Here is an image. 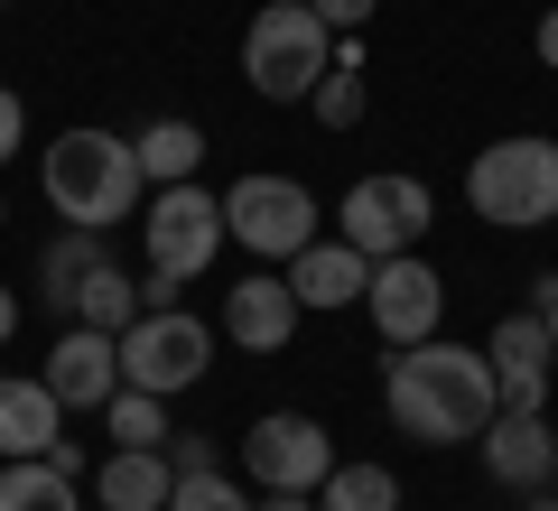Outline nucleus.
I'll use <instances>...</instances> for the list:
<instances>
[{"label": "nucleus", "instance_id": "obj_1", "mask_svg": "<svg viewBox=\"0 0 558 511\" xmlns=\"http://www.w3.org/2000/svg\"><path fill=\"white\" fill-rule=\"evenodd\" d=\"M381 410H391V428L418 437V447H475V437L494 428L502 391H494L484 344L428 334V344H400V354L381 363Z\"/></svg>", "mask_w": 558, "mask_h": 511}, {"label": "nucleus", "instance_id": "obj_2", "mask_svg": "<svg viewBox=\"0 0 558 511\" xmlns=\"http://www.w3.org/2000/svg\"><path fill=\"white\" fill-rule=\"evenodd\" d=\"M38 186L47 205H57L65 223H84V233H112V223H131V205H149V178H140V158L121 131H57L38 158Z\"/></svg>", "mask_w": 558, "mask_h": 511}, {"label": "nucleus", "instance_id": "obj_3", "mask_svg": "<svg viewBox=\"0 0 558 511\" xmlns=\"http://www.w3.org/2000/svg\"><path fill=\"white\" fill-rule=\"evenodd\" d=\"M465 205H475V223H502V233H539V223H558V139L512 131V139H494V149H475V168H465Z\"/></svg>", "mask_w": 558, "mask_h": 511}, {"label": "nucleus", "instance_id": "obj_4", "mask_svg": "<svg viewBox=\"0 0 558 511\" xmlns=\"http://www.w3.org/2000/svg\"><path fill=\"white\" fill-rule=\"evenodd\" d=\"M326 65H336V28L307 0H260L252 10V28H242V75H252L260 102H307Z\"/></svg>", "mask_w": 558, "mask_h": 511}, {"label": "nucleus", "instance_id": "obj_5", "mask_svg": "<svg viewBox=\"0 0 558 511\" xmlns=\"http://www.w3.org/2000/svg\"><path fill=\"white\" fill-rule=\"evenodd\" d=\"M223 196L205 178H186V186H149V205H140V252H149V270L159 279H205L215 270V252H223Z\"/></svg>", "mask_w": 558, "mask_h": 511}, {"label": "nucleus", "instance_id": "obj_6", "mask_svg": "<svg viewBox=\"0 0 558 511\" xmlns=\"http://www.w3.org/2000/svg\"><path fill=\"white\" fill-rule=\"evenodd\" d=\"M205 373H215V326H205V316H186V307H140L131 326H121V381H131V391L178 400V391H196Z\"/></svg>", "mask_w": 558, "mask_h": 511}, {"label": "nucleus", "instance_id": "obj_7", "mask_svg": "<svg viewBox=\"0 0 558 511\" xmlns=\"http://www.w3.org/2000/svg\"><path fill=\"white\" fill-rule=\"evenodd\" d=\"M223 233H233L252 260L289 270V260L317 242V196H307L299 178H233L223 186Z\"/></svg>", "mask_w": 558, "mask_h": 511}, {"label": "nucleus", "instance_id": "obj_8", "mask_svg": "<svg viewBox=\"0 0 558 511\" xmlns=\"http://www.w3.org/2000/svg\"><path fill=\"white\" fill-rule=\"evenodd\" d=\"M428 223H438V196L418 178H400V168H381V178H354L336 205V233L354 242L363 260H391V252H418L428 242Z\"/></svg>", "mask_w": 558, "mask_h": 511}, {"label": "nucleus", "instance_id": "obj_9", "mask_svg": "<svg viewBox=\"0 0 558 511\" xmlns=\"http://www.w3.org/2000/svg\"><path fill=\"white\" fill-rule=\"evenodd\" d=\"M242 465H252L260 492H317L326 474H336V437L307 410H270V418L242 428Z\"/></svg>", "mask_w": 558, "mask_h": 511}, {"label": "nucleus", "instance_id": "obj_10", "mask_svg": "<svg viewBox=\"0 0 558 511\" xmlns=\"http://www.w3.org/2000/svg\"><path fill=\"white\" fill-rule=\"evenodd\" d=\"M363 307H373V334L381 344H428L438 334V316H447V279H438V260L428 252H391V260H373V289H363Z\"/></svg>", "mask_w": 558, "mask_h": 511}, {"label": "nucleus", "instance_id": "obj_11", "mask_svg": "<svg viewBox=\"0 0 558 511\" xmlns=\"http://www.w3.org/2000/svg\"><path fill=\"white\" fill-rule=\"evenodd\" d=\"M10 455H47V465L75 474V447H65V400L47 391V373H0V465Z\"/></svg>", "mask_w": 558, "mask_h": 511}, {"label": "nucleus", "instance_id": "obj_12", "mask_svg": "<svg viewBox=\"0 0 558 511\" xmlns=\"http://www.w3.org/2000/svg\"><path fill=\"white\" fill-rule=\"evenodd\" d=\"M299 289H289V279L279 270H252L242 279V289H223V344H242V354H289V344H299Z\"/></svg>", "mask_w": 558, "mask_h": 511}, {"label": "nucleus", "instance_id": "obj_13", "mask_svg": "<svg viewBox=\"0 0 558 511\" xmlns=\"http://www.w3.org/2000/svg\"><path fill=\"white\" fill-rule=\"evenodd\" d=\"M484 447V474H494L502 492H549L558 484V428L531 410H494V428L475 437Z\"/></svg>", "mask_w": 558, "mask_h": 511}, {"label": "nucleus", "instance_id": "obj_14", "mask_svg": "<svg viewBox=\"0 0 558 511\" xmlns=\"http://www.w3.org/2000/svg\"><path fill=\"white\" fill-rule=\"evenodd\" d=\"M47 391H57L65 410H102V400L121 391V334L65 326L57 344H47Z\"/></svg>", "mask_w": 558, "mask_h": 511}, {"label": "nucleus", "instance_id": "obj_15", "mask_svg": "<svg viewBox=\"0 0 558 511\" xmlns=\"http://www.w3.org/2000/svg\"><path fill=\"white\" fill-rule=\"evenodd\" d=\"M279 279L299 289V307H307V316H326V307H354V297L373 289V260H363L344 233H317V242H307V252L289 260Z\"/></svg>", "mask_w": 558, "mask_h": 511}, {"label": "nucleus", "instance_id": "obj_16", "mask_svg": "<svg viewBox=\"0 0 558 511\" xmlns=\"http://www.w3.org/2000/svg\"><path fill=\"white\" fill-rule=\"evenodd\" d=\"M168 492H178L168 447H112V455L94 465V502H102V511H168Z\"/></svg>", "mask_w": 558, "mask_h": 511}, {"label": "nucleus", "instance_id": "obj_17", "mask_svg": "<svg viewBox=\"0 0 558 511\" xmlns=\"http://www.w3.org/2000/svg\"><path fill=\"white\" fill-rule=\"evenodd\" d=\"M131 158H140V178H149V186H186L205 168V131L168 112V121H149V131L131 139Z\"/></svg>", "mask_w": 558, "mask_h": 511}, {"label": "nucleus", "instance_id": "obj_18", "mask_svg": "<svg viewBox=\"0 0 558 511\" xmlns=\"http://www.w3.org/2000/svg\"><path fill=\"white\" fill-rule=\"evenodd\" d=\"M0 511H84L75 502V474L47 465V455H10L0 465Z\"/></svg>", "mask_w": 558, "mask_h": 511}, {"label": "nucleus", "instance_id": "obj_19", "mask_svg": "<svg viewBox=\"0 0 558 511\" xmlns=\"http://www.w3.org/2000/svg\"><path fill=\"white\" fill-rule=\"evenodd\" d=\"M363 102H373V94H363V38H336V65L317 75L307 112H317L326 131H354V121H363Z\"/></svg>", "mask_w": 558, "mask_h": 511}, {"label": "nucleus", "instance_id": "obj_20", "mask_svg": "<svg viewBox=\"0 0 558 511\" xmlns=\"http://www.w3.org/2000/svg\"><path fill=\"white\" fill-rule=\"evenodd\" d=\"M484 363L494 373H549V316L539 307H512V316H494V334H484Z\"/></svg>", "mask_w": 558, "mask_h": 511}, {"label": "nucleus", "instance_id": "obj_21", "mask_svg": "<svg viewBox=\"0 0 558 511\" xmlns=\"http://www.w3.org/2000/svg\"><path fill=\"white\" fill-rule=\"evenodd\" d=\"M102 260H112V252H102V233H84V223H65V233L47 242L38 279H47V297H57V307H75V289H84V279L102 270Z\"/></svg>", "mask_w": 558, "mask_h": 511}, {"label": "nucleus", "instance_id": "obj_22", "mask_svg": "<svg viewBox=\"0 0 558 511\" xmlns=\"http://www.w3.org/2000/svg\"><path fill=\"white\" fill-rule=\"evenodd\" d=\"M317 511H400V474L391 465H344L336 455V474L317 484Z\"/></svg>", "mask_w": 558, "mask_h": 511}, {"label": "nucleus", "instance_id": "obj_23", "mask_svg": "<svg viewBox=\"0 0 558 511\" xmlns=\"http://www.w3.org/2000/svg\"><path fill=\"white\" fill-rule=\"evenodd\" d=\"M131 316H140V289H131V270H121V260H102V270L75 289V326H102V334H121Z\"/></svg>", "mask_w": 558, "mask_h": 511}, {"label": "nucleus", "instance_id": "obj_24", "mask_svg": "<svg viewBox=\"0 0 558 511\" xmlns=\"http://www.w3.org/2000/svg\"><path fill=\"white\" fill-rule=\"evenodd\" d=\"M102 428H112V447H168V400L121 381V391L102 400Z\"/></svg>", "mask_w": 558, "mask_h": 511}, {"label": "nucleus", "instance_id": "obj_25", "mask_svg": "<svg viewBox=\"0 0 558 511\" xmlns=\"http://www.w3.org/2000/svg\"><path fill=\"white\" fill-rule=\"evenodd\" d=\"M168 511H252V492H242V484H233L223 465H196V474H178Z\"/></svg>", "mask_w": 558, "mask_h": 511}, {"label": "nucleus", "instance_id": "obj_26", "mask_svg": "<svg viewBox=\"0 0 558 511\" xmlns=\"http://www.w3.org/2000/svg\"><path fill=\"white\" fill-rule=\"evenodd\" d=\"M494 391H502V410H549V373H494Z\"/></svg>", "mask_w": 558, "mask_h": 511}, {"label": "nucleus", "instance_id": "obj_27", "mask_svg": "<svg viewBox=\"0 0 558 511\" xmlns=\"http://www.w3.org/2000/svg\"><path fill=\"white\" fill-rule=\"evenodd\" d=\"M307 10H317V20L336 28V38H363V20H373L381 0H307Z\"/></svg>", "mask_w": 558, "mask_h": 511}, {"label": "nucleus", "instance_id": "obj_28", "mask_svg": "<svg viewBox=\"0 0 558 511\" xmlns=\"http://www.w3.org/2000/svg\"><path fill=\"white\" fill-rule=\"evenodd\" d=\"M20 149H28V102L10 94V84H0V168H10Z\"/></svg>", "mask_w": 558, "mask_h": 511}, {"label": "nucleus", "instance_id": "obj_29", "mask_svg": "<svg viewBox=\"0 0 558 511\" xmlns=\"http://www.w3.org/2000/svg\"><path fill=\"white\" fill-rule=\"evenodd\" d=\"M168 465L196 474V465H215V447H205V437H178V428H168Z\"/></svg>", "mask_w": 558, "mask_h": 511}, {"label": "nucleus", "instance_id": "obj_30", "mask_svg": "<svg viewBox=\"0 0 558 511\" xmlns=\"http://www.w3.org/2000/svg\"><path fill=\"white\" fill-rule=\"evenodd\" d=\"M531 307L549 316V354H558V270H539V279H531Z\"/></svg>", "mask_w": 558, "mask_h": 511}, {"label": "nucleus", "instance_id": "obj_31", "mask_svg": "<svg viewBox=\"0 0 558 511\" xmlns=\"http://www.w3.org/2000/svg\"><path fill=\"white\" fill-rule=\"evenodd\" d=\"M531 47H539V65H549V75H558V0H549V10H539V38H531Z\"/></svg>", "mask_w": 558, "mask_h": 511}, {"label": "nucleus", "instance_id": "obj_32", "mask_svg": "<svg viewBox=\"0 0 558 511\" xmlns=\"http://www.w3.org/2000/svg\"><path fill=\"white\" fill-rule=\"evenodd\" d=\"M252 511H317V492H260Z\"/></svg>", "mask_w": 558, "mask_h": 511}, {"label": "nucleus", "instance_id": "obj_33", "mask_svg": "<svg viewBox=\"0 0 558 511\" xmlns=\"http://www.w3.org/2000/svg\"><path fill=\"white\" fill-rule=\"evenodd\" d=\"M10 334H20V297L0 289V344H10Z\"/></svg>", "mask_w": 558, "mask_h": 511}, {"label": "nucleus", "instance_id": "obj_34", "mask_svg": "<svg viewBox=\"0 0 558 511\" xmlns=\"http://www.w3.org/2000/svg\"><path fill=\"white\" fill-rule=\"evenodd\" d=\"M531 511H558V492H531Z\"/></svg>", "mask_w": 558, "mask_h": 511}, {"label": "nucleus", "instance_id": "obj_35", "mask_svg": "<svg viewBox=\"0 0 558 511\" xmlns=\"http://www.w3.org/2000/svg\"><path fill=\"white\" fill-rule=\"evenodd\" d=\"M0 223H10V205H0Z\"/></svg>", "mask_w": 558, "mask_h": 511}]
</instances>
